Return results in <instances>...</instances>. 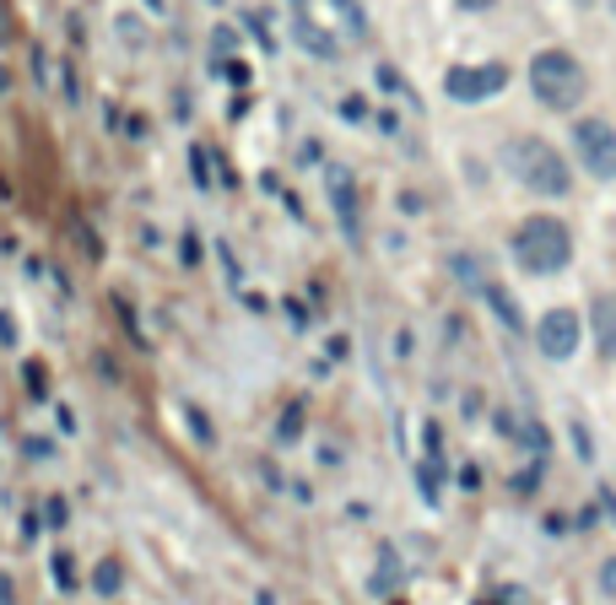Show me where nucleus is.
Here are the masks:
<instances>
[{"instance_id":"obj_1","label":"nucleus","mask_w":616,"mask_h":605,"mask_svg":"<svg viewBox=\"0 0 616 605\" xmlns=\"http://www.w3.org/2000/svg\"><path fill=\"white\" fill-rule=\"evenodd\" d=\"M503 168H509L530 195H546V201H557V195L573 190L567 157L552 141H541V136H513L509 147H503Z\"/></svg>"},{"instance_id":"obj_2","label":"nucleus","mask_w":616,"mask_h":605,"mask_svg":"<svg viewBox=\"0 0 616 605\" xmlns=\"http://www.w3.org/2000/svg\"><path fill=\"white\" fill-rule=\"evenodd\" d=\"M509 250H513V265L524 276H557V270H567V259H573V233H567L557 216H530V222L513 227Z\"/></svg>"},{"instance_id":"obj_3","label":"nucleus","mask_w":616,"mask_h":605,"mask_svg":"<svg viewBox=\"0 0 616 605\" xmlns=\"http://www.w3.org/2000/svg\"><path fill=\"white\" fill-rule=\"evenodd\" d=\"M530 93H535V103H546V108H557V114L578 108L584 93H590L584 65H578L567 50H541L530 60Z\"/></svg>"},{"instance_id":"obj_4","label":"nucleus","mask_w":616,"mask_h":605,"mask_svg":"<svg viewBox=\"0 0 616 605\" xmlns=\"http://www.w3.org/2000/svg\"><path fill=\"white\" fill-rule=\"evenodd\" d=\"M573 151H578V168H590L595 179H616V125L578 119L573 125Z\"/></svg>"},{"instance_id":"obj_5","label":"nucleus","mask_w":616,"mask_h":605,"mask_svg":"<svg viewBox=\"0 0 616 605\" xmlns=\"http://www.w3.org/2000/svg\"><path fill=\"white\" fill-rule=\"evenodd\" d=\"M509 87V65H455L444 71V93L455 103H481V98H498Z\"/></svg>"},{"instance_id":"obj_6","label":"nucleus","mask_w":616,"mask_h":605,"mask_svg":"<svg viewBox=\"0 0 616 605\" xmlns=\"http://www.w3.org/2000/svg\"><path fill=\"white\" fill-rule=\"evenodd\" d=\"M535 347H541V357H552V362H567V357L578 352V314H573V308L541 314V325H535Z\"/></svg>"},{"instance_id":"obj_7","label":"nucleus","mask_w":616,"mask_h":605,"mask_svg":"<svg viewBox=\"0 0 616 605\" xmlns=\"http://www.w3.org/2000/svg\"><path fill=\"white\" fill-rule=\"evenodd\" d=\"M325 179H330V201H336V216H341V233L358 238V190H352L347 168H330Z\"/></svg>"},{"instance_id":"obj_8","label":"nucleus","mask_w":616,"mask_h":605,"mask_svg":"<svg viewBox=\"0 0 616 605\" xmlns=\"http://www.w3.org/2000/svg\"><path fill=\"white\" fill-rule=\"evenodd\" d=\"M590 325H595V347H601V357H616V298L590 302Z\"/></svg>"},{"instance_id":"obj_9","label":"nucleus","mask_w":616,"mask_h":605,"mask_svg":"<svg viewBox=\"0 0 616 605\" xmlns=\"http://www.w3.org/2000/svg\"><path fill=\"white\" fill-rule=\"evenodd\" d=\"M293 33H298V44H304L308 54H319V60H336V54H341V44H336V39L319 28V22H308L304 11L293 17Z\"/></svg>"},{"instance_id":"obj_10","label":"nucleus","mask_w":616,"mask_h":605,"mask_svg":"<svg viewBox=\"0 0 616 605\" xmlns=\"http://www.w3.org/2000/svg\"><path fill=\"white\" fill-rule=\"evenodd\" d=\"M481 298H487V308L509 325V330H524V314H519V302L509 298V287H498V282H481Z\"/></svg>"},{"instance_id":"obj_11","label":"nucleus","mask_w":616,"mask_h":605,"mask_svg":"<svg viewBox=\"0 0 616 605\" xmlns=\"http://www.w3.org/2000/svg\"><path fill=\"white\" fill-rule=\"evenodd\" d=\"M93 590H98V595H114V590H119V562H114V556H108V562H98Z\"/></svg>"},{"instance_id":"obj_12","label":"nucleus","mask_w":616,"mask_h":605,"mask_svg":"<svg viewBox=\"0 0 616 605\" xmlns=\"http://www.w3.org/2000/svg\"><path fill=\"white\" fill-rule=\"evenodd\" d=\"M438 487H444V465H433V459H427V465H422V498H427V503H438Z\"/></svg>"},{"instance_id":"obj_13","label":"nucleus","mask_w":616,"mask_h":605,"mask_svg":"<svg viewBox=\"0 0 616 605\" xmlns=\"http://www.w3.org/2000/svg\"><path fill=\"white\" fill-rule=\"evenodd\" d=\"M298 422H304V405H293V411L282 416V427H276V438H282V444H293V438H298Z\"/></svg>"},{"instance_id":"obj_14","label":"nucleus","mask_w":616,"mask_h":605,"mask_svg":"<svg viewBox=\"0 0 616 605\" xmlns=\"http://www.w3.org/2000/svg\"><path fill=\"white\" fill-rule=\"evenodd\" d=\"M336 6H341V17L352 22V33H362V11H358V0H336Z\"/></svg>"},{"instance_id":"obj_15","label":"nucleus","mask_w":616,"mask_h":605,"mask_svg":"<svg viewBox=\"0 0 616 605\" xmlns=\"http://www.w3.org/2000/svg\"><path fill=\"white\" fill-rule=\"evenodd\" d=\"M341 114H347V119H362V114H368V103H362V98H347V103H341Z\"/></svg>"},{"instance_id":"obj_16","label":"nucleus","mask_w":616,"mask_h":605,"mask_svg":"<svg viewBox=\"0 0 616 605\" xmlns=\"http://www.w3.org/2000/svg\"><path fill=\"white\" fill-rule=\"evenodd\" d=\"M465 11H492V6H498V0H460Z\"/></svg>"},{"instance_id":"obj_17","label":"nucleus","mask_w":616,"mask_h":605,"mask_svg":"<svg viewBox=\"0 0 616 605\" xmlns=\"http://www.w3.org/2000/svg\"><path fill=\"white\" fill-rule=\"evenodd\" d=\"M147 11H168V0H147Z\"/></svg>"},{"instance_id":"obj_18","label":"nucleus","mask_w":616,"mask_h":605,"mask_svg":"<svg viewBox=\"0 0 616 605\" xmlns=\"http://www.w3.org/2000/svg\"><path fill=\"white\" fill-rule=\"evenodd\" d=\"M573 6H595V0H573Z\"/></svg>"},{"instance_id":"obj_19","label":"nucleus","mask_w":616,"mask_h":605,"mask_svg":"<svg viewBox=\"0 0 616 605\" xmlns=\"http://www.w3.org/2000/svg\"><path fill=\"white\" fill-rule=\"evenodd\" d=\"M612 17H616V0H612Z\"/></svg>"}]
</instances>
